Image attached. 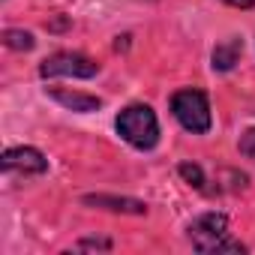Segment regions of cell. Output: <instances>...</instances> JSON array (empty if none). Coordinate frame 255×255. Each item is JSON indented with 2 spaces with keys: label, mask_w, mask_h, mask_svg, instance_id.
I'll return each mask as SVG.
<instances>
[{
  "label": "cell",
  "mask_w": 255,
  "mask_h": 255,
  "mask_svg": "<svg viewBox=\"0 0 255 255\" xmlns=\"http://www.w3.org/2000/svg\"><path fill=\"white\" fill-rule=\"evenodd\" d=\"M48 96L57 99L63 108H72V111H96L102 105L99 96H90V93H78V90H66V87H48Z\"/></svg>",
  "instance_id": "6"
},
{
  "label": "cell",
  "mask_w": 255,
  "mask_h": 255,
  "mask_svg": "<svg viewBox=\"0 0 255 255\" xmlns=\"http://www.w3.org/2000/svg\"><path fill=\"white\" fill-rule=\"evenodd\" d=\"M180 174H183V180H186V183H192L195 189H201V186H204V174H201V168H198V165L183 162V165H180Z\"/></svg>",
  "instance_id": "10"
},
{
  "label": "cell",
  "mask_w": 255,
  "mask_h": 255,
  "mask_svg": "<svg viewBox=\"0 0 255 255\" xmlns=\"http://www.w3.org/2000/svg\"><path fill=\"white\" fill-rule=\"evenodd\" d=\"M99 72V63L78 54V51H57L51 57L42 60L39 75L42 78H54V75H69V78H93Z\"/></svg>",
  "instance_id": "4"
},
{
  "label": "cell",
  "mask_w": 255,
  "mask_h": 255,
  "mask_svg": "<svg viewBox=\"0 0 255 255\" xmlns=\"http://www.w3.org/2000/svg\"><path fill=\"white\" fill-rule=\"evenodd\" d=\"M3 42L9 48H15V51H30L33 48V36L27 30H6L3 33Z\"/></svg>",
  "instance_id": "9"
},
{
  "label": "cell",
  "mask_w": 255,
  "mask_h": 255,
  "mask_svg": "<svg viewBox=\"0 0 255 255\" xmlns=\"http://www.w3.org/2000/svg\"><path fill=\"white\" fill-rule=\"evenodd\" d=\"M189 240L198 252H243L240 240H231L228 219L222 213H204L189 225Z\"/></svg>",
  "instance_id": "2"
},
{
  "label": "cell",
  "mask_w": 255,
  "mask_h": 255,
  "mask_svg": "<svg viewBox=\"0 0 255 255\" xmlns=\"http://www.w3.org/2000/svg\"><path fill=\"white\" fill-rule=\"evenodd\" d=\"M3 168L6 171H21V174H42L48 168V162L33 147H12V150L3 153Z\"/></svg>",
  "instance_id": "5"
},
{
  "label": "cell",
  "mask_w": 255,
  "mask_h": 255,
  "mask_svg": "<svg viewBox=\"0 0 255 255\" xmlns=\"http://www.w3.org/2000/svg\"><path fill=\"white\" fill-rule=\"evenodd\" d=\"M240 51H243V42H240V39H225V42H219V45L213 48V69H219V72L231 69V66L237 63Z\"/></svg>",
  "instance_id": "8"
},
{
  "label": "cell",
  "mask_w": 255,
  "mask_h": 255,
  "mask_svg": "<svg viewBox=\"0 0 255 255\" xmlns=\"http://www.w3.org/2000/svg\"><path fill=\"white\" fill-rule=\"evenodd\" d=\"M84 204L117 210V213H147V204L138 198H117V195H84Z\"/></svg>",
  "instance_id": "7"
},
{
  "label": "cell",
  "mask_w": 255,
  "mask_h": 255,
  "mask_svg": "<svg viewBox=\"0 0 255 255\" xmlns=\"http://www.w3.org/2000/svg\"><path fill=\"white\" fill-rule=\"evenodd\" d=\"M228 6H237V9H249V6H255V0H225Z\"/></svg>",
  "instance_id": "12"
},
{
  "label": "cell",
  "mask_w": 255,
  "mask_h": 255,
  "mask_svg": "<svg viewBox=\"0 0 255 255\" xmlns=\"http://www.w3.org/2000/svg\"><path fill=\"white\" fill-rule=\"evenodd\" d=\"M240 153L255 162V129H246V132L240 135Z\"/></svg>",
  "instance_id": "11"
},
{
  "label": "cell",
  "mask_w": 255,
  "mask_h": 255,
  "mask_svg": "<svg viewBox=\"0 0 255 255\" xmlns=\"http://www.w3.org/2000/svg\"><path fill=\"white\" fill-rule=\"evenodd\" d=\"M171 111L174 117L180 120L183 129L195 132V135H204L210 129V102L201 90H177L171 96Z\"/></svg>",
  "instance_id": "3"
},
{
  "label": "cell",
  "mask_w": 255,
  "mask_h": 255,
  "mask_svg": "<svg viewBox=\"0 0 255 255\" xmlns=\"http://www.w3.org/2000/svg\"><path fill=\"white\" fill-rule=\"evenodd\" d=\"M117 132L123 135V141H129L138 150H150L159 141V123L150 105H129L123 108L114 120Z\"/></svg>",
  "instance_id": "1"
}]
</instances>
